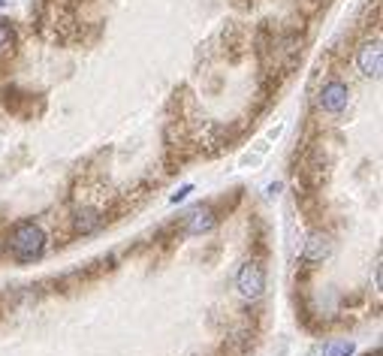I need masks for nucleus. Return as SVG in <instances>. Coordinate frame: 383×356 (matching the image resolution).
Instances as JSON below:
<instances>
[{"mask_svg":"<svg viewBox=\"0 0 383 356\" xmlns=\"http://www.w3.org/2000/svg\"><path fill=\"white\" fill-rule=\"evenodd\" d=\"M9 251L12 257L21 260V263H31V260H40L43 251H46V233L40 224L33 221H21L16 230L9 236Z\"/></svg>","mask_w":383,"mask_h":356,"instance_id":"f257e3e1","label":"nucleus"},{"mask_svg":"<svg viewBox=\"0 0 383 356\" xmlns=\"http://www.w3.org/2000/svg\"><path fill=\"white\" fill-rule=\"evenodd\" d=\"M236 290H238V296L245 302L263 299V293H266V269H263L260 260L241 263V269L236 275Z\"/></svg>","mask_w":383,"mask_h":356,"instance_id":"f03ea898","label":"nucleus"},{"mask_svg":"<svg viewBox=\"0 0 383 356\" xmlns=\"http://www.w3.org/2000/svg\"><path fill=\"white\" fill-rule=\"evenodd\" d=\"M317 103H320V109L329 112V115H338V112H344V109H347V103H350V88L344 85L341 79H332V82L323 85Z\"/></svg>","mask_w":383,"mask_h":356,"instance_id":"7ed1b4c3","label":"nucleus"},{"mask_svg":"<svg viewBox=\"0 0 383 356\" xmlns=\"http://www.w3.org/2000/svg\"><path fill=\"white\" fill-rule=\"evenodd\" d=\"M356 67H360L362 75L368 79H377L380 75V67H383V48H380V40H368L360 46L356 52Z\"/></svg>","mask_w":383,"mask_h":356,"instance_id":"20e7f679","label":"nucleus"},{"mask_svg":"<svg viewBox=\"0 0 383 356\" xmlns=\"http://www.w3.org/2000/svg\"><path fill=\"white\" fill-rule=\"evenodd\" d=\"M214 226H218V218H214V211H211L209 206H196V209L184 218V233H187V236L211 233Z\"/></svg>","mask_w":383,"mask_h":356,"instance_id":"39448f33","label":"nucleus"},{"mask_svg":"<svg viewBox=\"0 0 383 356\" xmlns=\"http://www.w3.org/2000/svg\"><path fill=\"white\" fill-rule=\"evenodd\" d=\"M332 253V239L326 233H311L308 241H305V263H323Z\"/></svg>","mask_w":383,"mask_h":356,"instance_id":"423d86ee","label":"nucleus"},{"mask_svg":"<svg viewBox=\"0 0 383 356\" xmlns=\"http://www.w3.org/2000/svg\"><path fill=\"white\" fill-rule=\"evenodd\" d=\"M75 230H79V233H94V230H100V224H103V218H100V214L94 211V209H82L79 214H75Z\"/></svg>","mask_w":383,"mask_h":356,"instance_id":"0eeeda50","label":"nucleus"},{"mask_svg":"<svg viewBox=\"0 0 383 356\" xmlns=\"http://www.w3.org/2000/svg\"><path fill=\"white\" fill-rule=\"evenodd\" d=\"M353 350H356L353 341H329L323 347V356H353Z\"/></svg>","mask_w":383,"mask_h":356,"instance_id":"6e6552de","label":"nucleus"},{"mask_svg":"<svg viewBox=\"0 0 383 356\" xmlns=\"http://www.w3.org/2000/svg\"><path fill=\"white\" fill-rule=\"evenodd\" d=\"M9 43H12V31H9V24L0 19V52H4V48H9Z\"/></svg>","mask_w":383,"mask_h":356,"instance_id":"1a4fd4ad","label":"nucleus"},{"mask_svg":"<svg viewBox=\"0 0 383 356\" xmlns=\"http://www.w3.org/2000/svg\"><path fill=\"white\" fill-rule=\"evenodd\" d=\"M187 194H190V184H184L182 190H178V194H172V202H182V199H184Z\"/></svg>","mask_w":383,"mask_h":356,"instance_id":"9d476101","label":"nucleus"},{"mask_svg":"<svg viewBox=\"0 0 383 356\" xmlns=\"http://www.w3.org/2000/svg\"><path fill=\"white\" fill-rule=\"evenodd\" d=\"M368 356H383V353H380V350H374V353H368Z\"/></svg>","mask_w":383,"mask_h":356,"instance_id":"9b49d317","label":"nucleus"}]
</instances>
